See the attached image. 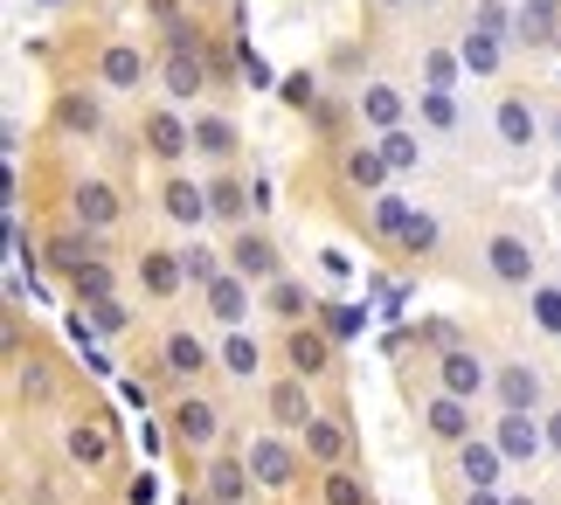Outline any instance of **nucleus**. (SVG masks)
I'll return each instance as SVG.
<instances>
[{
    "instance_id": "50",
    "label": "nucleus",
    "mask_w": 561,
    "mask_h": 505,
    "mask_svg": "<svg viewBox=\"0 0 561 505\" xmlns=\"http://www.w3.org/2000/svg\"><path fill=\"white\" fill-rule=\"evenodd\" d=\"M541 429H548V450L561 457V409H548V415H541Z\"/></svg>"
},
{
    "instance_id": "47",
    "label": "nucleus",
    "mask_w": 561,
    "mask_h": 505,
    "mask_svg": "<svg viewBox=\"0 0 561 505\" xmlns=\"http://www.w3.org/2000/svg\"><path fill=\"white\" fill-rule=\"evenodd\" d=\"M243 77L256 83V91H264V83H271V62H264V56H256V49H243Z\"/></svg>"
},
{
    "instance_id": "46",
    "label": "nucleus",
    "mask_w": 561,
    "mask_h": 505,
    "mask_svg": "<svg viewBox=\"0 0 561 505\" xmlns=\"http://www.w3.org/2000/svg\"><path fill=\"white\" fill-rule=\"evenodd\" d=\"M423 340L444 346V354H458V325H450V319H423Z\"/></svg>"
},
{
    "instance_id": "53",
    "label": "nucleus",
    "mask_w": 561,
    "mask_h": 505,
    "mask_svg": "<svg viewBox=\"0 0 561 505\" xmlns=\"http://www.w3.org/2000/svg\"><path fill=\"white\" fill-rule=\"evenodd\" d=\"M554 139H561V118H554Z\"/></svg>"
},
{
    "instance_id": "42",
    "label": "nucleus",
    "mask_w": 561,
    "mask_h": 505,
    "mask_svg": "<svg viewBox=\"0 0 561 505\" xmlns=\"http://www.w3.org/2000/svg\"><path fill=\"white\" fill-rule=\"evenodd\" d=\"M471 28H479V35H492V42H506V35H513V21H506V8H500V0H479Z\"/></svg>"
},
{
    "instance_id": "28",
    "label": "nucleus",
    "mask_w": 561,
    "mask_h": 505,
    "mask_svg": "<svg viewBox=\"0 0 561 505\" xmlns=\"http://www.w3.org/2000/svg\"><path fill=\"white\" fill-rule=\"evenodd\" d=\"M70 457L83 471H98V464H112V436H104L98 423H70Z\"/></svg>"
},
{
    "instance_id": "11",
    "label": "nucleus",
    "mask_w": 561,
    "mask_h": 505,
    "mask_svg": "<svg viewBox=\"0 0 561 505\" xmlns=\"http://www.w3.org/2000/svg\"><path fill=\"white\" fill-rule=\"evenodd\" d=\"M229 271L243 277V284H277V250L264 243V236H236V250H229Z\"/></svg>"
},
{
    "instance_id": "45",
    "label": "nucleus",
    "mask_w": 561,
    "mask_h": 505,
    "mask_svg": "<svg viewBox=\"0 0 561 505\" xmlns=\"http://www.w3.org/2000/svg\"><path fill=\"white\" fill-rule=\"evenodd\" d=\"M83 319H91L98 333H125V325H133V319H125V305H118V298H112V305H91Z\"/></svg>"
},
{
    "instance_id": "43",
    "label": "nucleus",
    "mask_w": 561,
    "mask_h": 505,
    "mask_svg": "<svg viewBox=\"0 0 561 505\" xmlns=\"http://www.w3.org/2000/svg\"><path fill=\"white\" fill-rule=\"evenodd\" d=\"M181 263H187V277H194V284H202V291H208V284H215V277H222V263H215V256H208L202 243H194V250H181Z\"/></svg>"
},
{
    "instance_id": "32",
    "label": "nucleus",
    "mask_w": 561,
    "mask_h": 505,
    "mask_svg": "<svg viewBox=\"0 0 561 505\" xmlns=\"http://www.w3.org/2000/svg\"><path fill=\"white\" fill-rule=\"evenodd\" d=\"M409 215H416V202H402V194H375V236H388V243H402Z\"/></svg>"
},
{
    "instance_id": "1",
    "label": "nucleus",
    "mask_w": 561,
    "mask_h": 505,
    "mask_svg": "<svg viewBox=\"0 0 561 505\" xmlns=\"http://www.w3.org/2000/svg\"><path fill=\"white\" fill-rule=\"evenodd\" d=\"M243 464H250V478H256V492H291V478H298V450L285 444V436H250Z\"/></svg>"
},
{
    "instance_id": "9",
    "label": "nucleus",
    "mask_w": 561,
    "mask_h": 505,
    "mask_svg": "<svg viewBox=\"0 0 561 505\" xmlns=\"http://www.w3.org/2000/svg\"><path fill=\"white\" fill-rule=\"evenodd\" d=\"M174 436L187 450H208L215 436H222V415H215V402H202V394H187V402L174 409Z\"/></svg>"
},
{
    "instance_id": "13",
    "label": "nucleus",
    "mask_w": 561,
    "mask_h": 505,
    "mask_svg": "<svg viewBox=\"0 0 561 505\" xmlns=\"http://www.w3.org/2000/svg\"><path fill=\"white\" fill-rule=\"evenodd\" d=\"M202 298H208V312L222 319L229 333H243V319H250V284L236 277V271H222V277H215V284H208Z\"/></svg>"
},
{
    "instance_id": "10",
    "label": "nucleus",
    "mask_w": 561,
    "mask_h": 505,
    "mask_svg": "<svg viewBox=\"0 0 561 505\" xmlns=\"http://www.w3.org/2000/svg\"><path fill=\"white\" fill-rule=\"evenodd\" d=\"M146 146H153V160H187L194 152V125H181L174 112H146Z\"/></svg>"
},
{
    "instance_id": "55",
    "label": "nucleus",
    "mask_w": 561,
    "mask_h": 505,
    "mask_svg": "<svg viewBox=\"0 0 561 505\" xmlns=\"http://www.w3.org/2000/svg\"><path fill=\"white\" fill-rule=\"evenodd\" d=\"M381 8H396V0H381Z\"/></svg>"
},
{
    "instance_id": "30",
    "label": "nucleus",
    "mask_w": 561,
    "mask_h": 505,
    "mask_svg": "<svg viewBox=\"0 0 561 505\" xmlns=\"http://www.w3.org/2000/svg\"><path fill=\"white\" fill-rule=\"evenodd\" d=\"M520 35L527 42H561V0H527V8H520Z\"/></svg>"
},
{
    "instance_id": "34",
    "label": "nucleus",
    "mask_w": 561,
    "mask_h": 505,
    "mask_svg": "<svg viewBox=\"0 0 561 505\" xmlns=\"http://www.w3.org/2000/svg\"><path fill=\"white\" fill-rule=\"evenodd\" d=\"M458 62H465V70H471V77H492V70H500V42H492V35H479V28H471V35H465V49H458Z\"/></svg>"
},
{
    "instance_id": "27",
    "label": "nucleus",
    "mask_w": 561,
    "mask_h": 505,
    "mask_svg": "<svg viewBox=\"0 0 561 505\" xmlns=\"http://www.w3.org/2000/svg\"><path fill=\"white\" fill-rule=\"evenodd\" d=\"M388 173H396V167L381 160V146H360V152H347V181H354V187L388 194Z\"/></svg>"
},
{
    "instance_id": "3",
    "label": "nucleus",
    "mask_w": 561,
    "mask_h": 505,
    "mask_svg": "<svg viewBox=\"0 0 561 505\" xmlns=\"http://www.w3.org/2000/svg\"><path fill=\"white\" fill-rule=\"evenodd\" d=\"M298 450H306L319 471H347V450H354V436H347V423H333V415H312V423L298 429Z\"/></svg>"
},
{
    "instance_id": "36",
    "label": "nucleus",
    "mask_w": 561,
    "mask_h": 505,
    "mask_svg": "<svg viewBox=\"0 0 561 505\" xmlns=\"http://www.w3.org/2000/svg\"><path fill=\"white\" fill-rule=\"evenodd\" d=\"M402 256H430V250H437V222H430V215L416 208V215H409V229H402V243H396Z\"/></svg>"
},
{
    "instance_id": "31",
    "label": "nucleus",
    "mask_w": 561,
    "mask_h": 505,
    "mask_svg": "<svg viewBox=\"0 0 561 505\" xmlns=\"http://www.w3.org/2000/svg\"><path fill=\"white\" fill-rule=\"evenodd\" d=\"M222 367H229L236 381H256V367H264V346H256L250 333H229V340H222Z\"/></svg>"
},
{
    "instance_id": "40",
    "label": "nucleus",
    "mask_w": 561,
    "mask_h": 505,
    "mask_svg": "<svg viewBox=\"0 0 561 505\" xmlns=\"http://www.w3.org/2000/svg\"><path fill=\"white\" fill-rule=\"evenodd\" d=\"M112 284H118V277L104 271V263H98V271H83V277H77V298H83V312H91V305H112Z\"/></svg>"
},
{
    "instance_id": "19",
    "label": "nucleus",
    "mask_w": 561,
    "mask_h": 505,
    "mask_svg": "<svg viewBox=\"0 0 561 505\" xmlns=\"http://www.w3.org/2000/svg\"><path fill=\"white\" fill-rule=\"evenodd\" d=\"M139 284H146L153 298H174L181 284H187V263H181V250H146V256H139Z\"/></svg>"
},
{
    "instance_id": "24",
    "label": "nucleus",
    "mask_w": 561,
    "mask_h": 505,
    "mask_svg": "<svg viewBox=\"0 0 561 505\" xmlns=\"http://www.w3.org/2000/svg\"><path fill=\"white\" fill-rule=\"evenodd\" d=\"M271 423L277 429H306L312 423V394H306V381H298V375L271 388Z\"/></svg>"
},
{
    "instance_id": "23",
    "label": "nucleus",
    "mask_w": 561,
    "mask_h": 505,
    "mask_svg": "<svg viewBox=\"0 0 561 505\" xmlns=\"http://www.w3.org/2000/svg\"><path fill=\"white\" fill-rule=\"evenodd\" d=\"M256 202H250V181H236V173H215L208 181V215L215 222H243Z\"/></svg>"
},
{
    "instance_id": "7",
    "label": "nucleus",
    "mask_w": 561,
    "mask_h": 505,
    "mask_svg": "<svg viewBox=\"0 0 561 505\" xmlns=\"http://www.w3.org/2000/svg\"><path fill=\"white\" fill-rule=\"evenodd\" d=\"M208 62L194 56V28H174V49H167V91L174 97H202Z\"/></svg>"
},
{
    "instance_id": "21",
    "label": "nucleus",
    "mask_w": 561,
    "mask_h": 505,
    "mask_svg": "<svg viewBox=\"0 0 561 505\" xmlns=\"http://www.w3.org/2000/svg\"><path fill=\"white\" fill-rule=\"evenodd\" d=\"M160 208L174 215V222H187V229H202V222H208V187H194V181H181V173H174V181L160 187Z\"/></svg>"
},
{
    "instance_id": "44",
    "label": "nucleus",
    "mask_w": 561,
    "mask_h": 505,
    "mask_svg": "<svg viewBox=\"0 0 561 505\" xmlns=\"http://www.w3.org/2000/svg\"><path fill=\"white\" fill-rule=\"evenodd\" d=\"M423 70H430V91H450V77H458L465 62L450 56V49H430V62H423Z\"/></svg>"
},
{
    "instance_id": "29",
    "label": "nucleus",
    "mask_w": 561,
    "mask_h": 505,
    "mask_svg": "<svg viewBox=\"0 0 561 505\" xmlns=\"http://www.w3.org/2000/svg\"><path fill=\"white\" fill-rule=\"evenodd\" d=\"M194 152H208V160H229V152H236V125L215 118V112H202V118H194Z\"/></svg>"
},
{
    "instance_id": "8",
    "label": "nucleus",
    "mask_w": 561,
    "mask_h": 505,
    "mask_svg": "<svg viewBox=\"0 0 561 505\" xmlns=\"http://www.w3.org/2000/svg\"><path fill=\"white\" fill-rule=\"evenodd\" d=\"M492 394H500V415H534L541 409V375H534V367H500Z\"/></svg>"
},
{
    "instance_id": "49",
    "label": "nucleus",
    "mask_w": 561,
    "mask_h": 505,
    "mask_svg": "<svg viewBox=\"0 0 561 505\" xmlns=\"http://www.w3.org/2000/svg\"><path fill=\"white\" fill-rule=\"evenodd\" d=\"M465 505H506V492H500V485H471Z\"/></svg>"
},
{
    "instance_id": "51",
    "label": "nucleus",
    "mask_w": 561,
    "mask_h": 505,
    "mask_svg": "<svg viewBox=\"0 0 561 505\" xmlns=\"http://www.w3.org/2000/svg\"><path fill=\"white\" fill-rule=\"evenodd\" d=\"M506 505H541V498H527V492H506Z\"/></svg>"
},
{
    "instance_id": "54",
    "label": "nucleus",
    "mask_w": 561,
    "mask_h": 505,
    "mask_svg": "<svg viewBox=\"0 0 561 505\" xmlns=\"http://www.w3.org/2000/svg\"><path fill=\"white\" fill-rule=\"evenodd\" d=\"M42 8H56V0H42Z\"/></svg>"
},
{
    "instance_id": "20",
    "label": "nucleus",
    "mask_w": 561,
    "mask_h": 505,
    "mask_svg": "<svg viewBox=\"0 0 561 505\" xmlns=\"http://www.w3.org/2000/svg\"><path fill=\"white\" fill-rule=\"evenodd\" d=\"M402 112H409V97L396 91V83H368V91H360V118H368L381 139H388V131H402Z\"/></svg>"
},
{
    "instance_id": "37",
    "label": "nucleus",
    "mask_w": 561,
    "mask_h": 505,
    "mask_svg": "<svg viewBox=\"0 0 561 505\" xmlns=\"http://www.w3.org/2000/svg\"><path fill=\"white\" fill-rule=\"evenodd\" d=\"M381 160L396 167V173H409V167H423V146L409 139V131H388V139H381Z\"/></svg>"
},
{
    "instance_id": "25",
    "label": "nucleus",
    "mask_w": 561,
    "mask_h": 505,
    "mask_svg": "<svg viewBox=\"0 0 561 505\" xmlns=\"http://www.w3.org/2000/svg\"><path fill=\"white\" fill-rule=\"evenodd\" d=\"M56 125L70 131V139H91V131L104 125V112H98V97H83V91H62V97H56Z\"/></svg>"
},
{
    "instance_id": "26",
    "label": "nucleus",
    "mask_w": 561,
    "mask_h": 505,
    "mask_svg": "<svg viewBox=\"0 0 561 505\" xmlns=\"http://www.w3.org/2000/svg\"><path fill=\"white\" fill-rule=\"evenodd\" d=\"M492 125H500V139H506L513 152L534 146V131H541V125H534V104H527V97H500V118H492Z\"/></svg>"
},
{
    "instance_id": "38",
    "label": "nucleus",
    "mask_w": 561,
    "mask_h": 505,
    "mask_svg": "<svg viewBox=\"0 0 561 505\" xmlns=\"http://www.w3.org/2000/svg\"><path fill=\"white\" fill-rule=\"evenodd\" d=\"M534 325L561 340V291H554V284H534Z\"/></svg>"
},
{
    "instance_id": "18",
    "label": "nucleus",
    "mask_w": 561,
    "mask_h": 505,
    "mask_svg": "<svg viewBox=\"0 0 561 505\" xmlns=\"http://www.w3.org/2000/svg\"><path fill=\"white\" fill-rule=\"evenodd\" d=\"M285 354H291V375L312 381V375H327V367H333V340L312 333V325H298V333L285 340Z\"/></svg>"
},
{
    "instance_id": "14",
    "label": "nucleus",
    "mask_w": 561,
    "mask_h": 505,
    "mask_svg": "<svg viewBox=\"0 0 561 505\" xmlns=\"http://www.w3.org/2000/svg\"><path fill=\"white\" fill-rule=\"evenodd\" d=\"M98 77L112 83V91H139L146 83V49L139 42H112V49L98 56Z\"/></svg>"
},
{
    "instance_id": "2",
    "label": "nucleus",
    "mask_w": 561,
    "mask_h": 505,
    "mask_svg": "<svg viewBox=\"0 0 561 505\" xmlns=\"http://www.w3.org/2000/svg\"><path fill=\"white\" fill-rule=\"evenodd\" d=\"M423 429L437 436V444H450V450H465L471 436H479V415H471V402H458V394H430L423 402Z\"/></svg>"
},
{
    "instance_id": "15",
    "label": "nucleus",
    "mask_w": 561,
    "mask_h": 505,
    "mask_svg": "<svg viewBox=\"0 0 561 505\" xmlns=\"http://www.w3.org/2000/svg\"><path fill=\"white\" fill-rule=\"evenodd\" d=\"M160 354H167V375H208V367L215 360H222V354H215V346L202 340V333H167V346H160Z\"/></svg>"
},
{
    "instance_id": "41",
    "label": "nucleus",
    "mask_w": 561,
    "mask_h": 505,
    "mask_svg": "<svg viewBox=\"0 0 561 505\" xmlns=\"http://www.w3.org/2000/svg\"><path fill=\"white\" fill-rule=\"evenodd\" d=\"M423 125L450 131V125H458V97H450V91H423Z\"/></svg>"
},
{
    "instance_id": "6",
    "label": "nucleus",
    "mask_w": 561,
    "mask_h": 505,
    "mask_svg": "<svg viewBox=\"0 0 561 505\" xmlns=\"http://www.w3.org/2000/svg\"><path fill=\"white\" fill-rule=\"evenodd\" d=\"M437 388L458 394V402H479V394L492 388V375H485L479 354H465V346H458V354H437Z\"/></svg>"
},
{
    "instance_id": "4",
    "label": "nucleus",
    "mask_w": 561,
    "mask_h": 505,
    "mask_svg": "<svg viewBox=\"0 0 561 505\" xmlns=\"http://www.w3.org/2000/svg\"><path fill=\"white\" fill-rule=\"evenodd\" d=\"M492 444H500L506 464H534V457L548 450V429L534 423V415H500V423H492Z\"/></svg>"
},
{
    "instance_id": "16",
    "label": "nucleus",
    "mask_w": 561,
    "mask_h": 505,
    "mask_svg": "<svg viewBox=\"0 0 561 505\" xmlns=\"http://www.w3.org/2000/svg\"><path fill=\"white\" fill-rule=\"evenodd\" d=\"M70 202H77V229H91V236H104L118 222V187H104V181H83Z\"/></svg>"
},
{
    "instance_id": "5",
    "label": "nucleus",
    "mask_w": 561,
    "mask_h": 505,
    "mask_svg": "<svg viewBox=\"0 0 561 505\" xmlns=\"http://www.w3.org/2000/svg\"><path fill=\"white\" fill-rule=\"evenodd\" d=\"M250 492H256V478H250L243 457H215L202 471V498L208 505H250Z\"/></svg>"
},
{
    "instance_id": "52",
    "label": "nucleus",
    "mask_w": 561,
    "mask_h": 505,
    "mask_svg": "<svg viewBox=\"0 0 561 505\" xmlns=\"http://www.w3.org/2000/svg\"><path fill=\"white\" fill-rule=\"evenodd\" d=\"M554 202H561V167H554Z\"/></svg>"
},
{
    "instance_id": "39",
    "label": "nucleus",
    "mask_w": 561,
    "mask_h": 505,
    "mask_svg": "<svg viewBox=\"0 0 561 505\" xmlns=\"http://www.w3.org/2000/svg\"><path fill=\"white\" fill-rule=\"evenodd\" d=\"M306 305H312V298H306V284H291V277H277V284H271V312H277V319H298Z\"/></svg>"
},
{
    "instance_id": "17",
    "label": "nucleus",
    "mask_w": 561,
    "mask_h": 505,
    "mask_svg": "<svg viewBox=\"0 0 561 505\" xmlns=\"http://www.w3.org/2000/svg\"><path fill=\"white\" fill-rule=\"evenodd\" d=\"M49 271L56 277H83V271H98V243H91V229H70V236H56L49 243Z\"/></svg>"
},
{
    "instance_id": "33",
    "label": "nucleus",
    "mask_w": 561,
    "mask_h": 505,
    "mask_svg": "<svg viewBox=\"0 0 561 505\" xmlns=\"http://www.w3.org/2000/svg\"><path fill=\"white\" fill-rule=\"evenodd\" d=\"M368 319H375L368 305H327V312H319V333H327V340H354Z\"/></svg>"
},
{
    "instance_id": "35",
    "label": "nucleus",
    "mask_w": 561,
    "mask_h": 505,
    "mask_svg": "<svg viewBox=\"0 0 561 505\" xmlns=\"http://www.w3.org/2000/svg\"><path fill=\"white\" fill-rule=\"evenodd\" d=\"M327 505H368V485H360L354 471H327V485H319Z\"/></svg>"
},
{
    "instance_id": "22",
    "label": "nucleus",
    "mask_w": 561,
    "mask_h": 505,
    "mask_svg": "<svg viewBox=\"0 0 561 505\" xmlns=\"http://www.w3.org/2000/svg\"><path fill=\"white\" fill-rule=\"evenodd\" d=\"M458 471H465V485H500V471H506V457L492 436H471V444L458 450Z\"/></svg>"
},
{
    "instance_id": "12",
    "label": "nucleus",
    "mask_w": 561,
    "mask_h": 505,
    "mask_svg": "<svg viewBox=\"0 0 561 505\" xmlns=\"http://www.w3.org/2000/svg\"><path fill=\"white\" fill-rule=\"evenodd\" d=\"M485 271L500 284H534V250L520 243V236H492V243H485Z\"/></svg>"
},
{
    "instance_id": "48",
    "label": "nucleus",
    "mask_w": 561,
    "mask_h": 505,
    "mask_svg": "<svg viewBox=\"0 0 561 505\" xmlns=\"http://www.w3.org/2000/svg\"><path fill=\"white\" fill-rule=\"evenodd\" d=\"M285 104H298V112H306V104H312V77H285Z\"/></svg>"
}]
</instances>
